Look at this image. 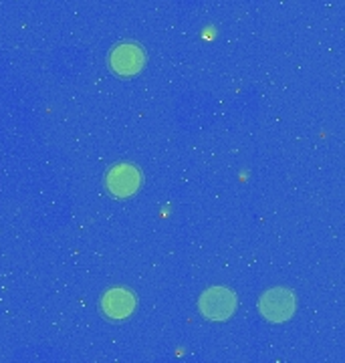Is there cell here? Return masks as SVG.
<instances>
[{
  "label": "cell",
  "mask_w": 345,
  "mask_h": 363,
  "mask_svg": "<svg viewBox=\"0 0 345 363\" xmlns=\"http://www.w3.org/2000/svg\"><path fill=\"white\" fill-rule=\"evenodd\" d=\"M258 311L270 323H285L295 313V295L289 289H268L258 298Z\"/></svg>",
  "instance_id": "cell-1"
},
{
  "label": "cell",
  "mask_w": 345,
  "mask_h": 363,
  "mask_svg": "<svg viewBox=\"0 0 345 363\" xmlns=\"http://www.w3.org/2000/svg\"><path fill=\"white\" fill-rule=\"evenodd\" d=\"M198 307H200V311L206 319L226 321L236 309V295L224 286H212V289L202 293Z\"/></svg>",
  "instance_id": "cell-2"
},
{
  "label": "cell",
  "mask_w": 345,
  "mask_h": 363,
  "mask_svg": "<svg viewBox=\"0 0 345 363\" xmlns=\"http://www.w3.org/2000/svg\"><path fill=\"white\" fill-rule=\"evenodd\" d=\"M105 184H107V190L117 198L133 196L141 186L140 169L133 164H117L109 169Z\"/></svg>",
  "instance_id": "cell-3"
},
{
  "label": "cell",
  "mask_w": 345,
  "mask_h": 363,
  "mask_svg": "<svg viewBox=\"0 0 345 363\" xmlns=\"http://www.w3.org/2000/svg\"><path fill=\"white\" fill-rule=\"evenodd\" d=\"M109 65L114 69L115 73L129 77V75H136L140 73L141 67L146 65V55L141 51L138 45L133 43H124V45H117L111 55H109Z\"/></svg>",
  "instance_id": "cell-4"
},
{
  "label": "cell",
  "mask_w": 345,
  "mask_h": 363,
  "mask_svg": "<svg viewBox=\"0 0 345 363\" xmlns=\"http://www.w3.org/2000/svg\"><path fill=\"white\" fill-rule=\"evenodd\" d=\"M136 309V295L128 289H109L102 298V311L105 317L121 321L128 319Z\"/></svg>",
  "instance_id": "cell-5"
}]
</instances>
